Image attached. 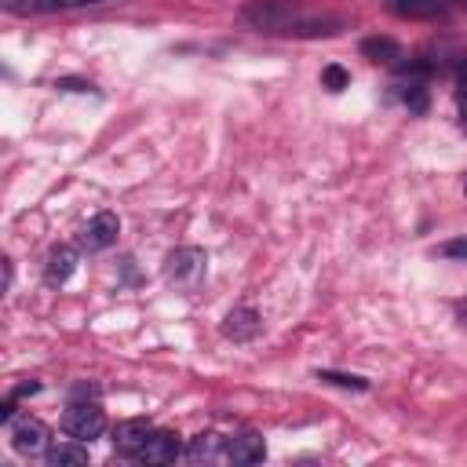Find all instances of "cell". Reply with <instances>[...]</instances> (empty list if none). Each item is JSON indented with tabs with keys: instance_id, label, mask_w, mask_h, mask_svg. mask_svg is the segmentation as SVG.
I'll list each match as a JSON object with an SVG mask.
<instances>
[{
	"instance_id": "6da1fadb",
	"label": "cell",
	"mask_w": 467,
	"mask_h": 467,
	"mask_svg": "<svg viewBox=\"0 0 467 467\" xmlns=\"http://www.w3.org/2000/svg\"><path fill=\"white\" fill-rule=\"evenodd\" d=\"M62 431L77 441H91L106 431V412L95 405V401H73L66 412H62Z\"/></svg>"
},
{
	"instance_id": "7a4b0ae2",
	"label": "cell",
	"mask_w": 467,
	"mask_h": 467,
	"mask_svg": "<svg viewBox=\"0 0 467 467\" xmlns=\"http://www.w3.org/2000/svg\"><path fill=\"white\" fill-rule=\"evenodd\" d=\"M204 266H208V255L201 248H175L168 259H164V277L171 285H182V288H193L201 277H204Z\"/></svg>"
},
{
	"instance_id": "3957f363",
	"label": "cell",
	"mask_w": 467,
	"mask_h": 467,
	"mask_svg": "<svg viewBox=\"0 0 467 467\" xmlns=\"http://www.w3.org/2000/svg\"><path fill=\"white\" fill-rule=\"evenodd\" d=\"M179 452H182V441H179L175 431H150L146 441H142V449L135 452V460L161 467V463H175Z\"/></svg>"
},
{
	"instance_id": "277c9868",
	"label": "cell",
	"mask_w": 467,
	"mask_h": 467,
	"mask_svg": "<svg viewBox=\"0 0 467 467\" xmlns=\"http://www.w3.org/2000/svg\"><path fill=\"white\" fill-rule=\"evenodd\" d=\"M117 234H120V219H117L113 212H99V215H91L88 226L80 230V248L102 252V248H109V244L117 241Z\"/></svg>"
},
{
	"instance_id": "5b68a950",
	"label": "cell",
	"mask_w": 467,
	"mask_h": 467,
	"mask_svg": "<svg viewBox=\"0 0 467 467\" xmlns=\"http://www.w3.org/2000/svg\"><path fill=\"white\" fill-rule=\"evenodd\" d=\"M11 445L18 452H47V427L36 416H18L11 420Z\"/></svg>"
},
{
	"instance_id": "8992f818",
	"label": "cell",
	"mask_w": 467,
	"mask_h": 467,
	"mask_svg": "<svg viewBox=\"0 0 467 467\" xmlns=\"http://www.w3.org/2000/svg\"><path fill=\"white\" fill-rule=\"evenodd\" d=\"M259 332H263V317H259V310H252V306H237V310H230V314L223 317V336L234 339V343H248V339H255Z\"/></svg>"
},
{
	"instance_id": "52a82bcc",
	"label": "cell",
	"mask_w": 467,
	"mask_h": 467,
	"mask_svg": "<svg viewBox=\"0 0 467 467\" xmlns=\"http://www.w3.org/2000/svg\"><path fill=\"white\" fill-rule=\"evenodd\" d=\"M387 7L409 22H431V18H441L449 11L445 0H387Z\"/></svg>"
},
{
	"instance_id": "ba28073f",
	"label": "cell",
	"mask_w": 467,
	"mask_h": 467,
	"mask_svg": "<svg viewBox=\"0 0 467 467\" xmlns=\"http://www.w3.org/2000/svg\"><path fill=\"white\" fill-rule=\"evenodd\" d=\"M150 431H153V427H150L146 420H124V423L113 427V449L124 452V456H135V452L142 449V441H146Z\"/></svg>"
},
{
	"instance_id": "9c48e42d",
	"label": "cell",
	"mask_w": 467,
	"mask_h": 467,
	"mask_svg": "<svg viewBox=\"0 0 467 467\" xmlns=\"http://www.w3.org/2000/svg\"><path fill=\"white\" fill-rule=\"evenodd\" d=\"M73 270H77V252H73L69 244H58V248H51V255H47L44 281H47V285H66V281L73 277Z\"/></svg>"
},
{
	"instance_id": "30bf717a",
	"label": "cell",
	"mask_w": 467,
	"mask_h": 467,
	"mask_svg": "<svg viewBox=\"0 0 467 467\" xmlns=\"http://www.w3.org/2000/svg\"><path fill=\"white\" fill-rule=\"evenodd\" d=\"M226 456L234 463H263L266 460V441L259 434H237L230 445H226Z\"/></svg>"
},
{
	"instance_id": "8fae6325",
	"label": "cell",
	"mask_w": 467,
	"mask_h": 467,
	"mask_svg": "<svg viewBox=\"0 0 467 467\" xmlns=\"http://www.w3.org/2000/svg\"><path fill=\"white\" fill-rule=\"evenodd\" d=\"M361 55L368 58V62H398L401 58V44L394 40V36H365L361 40Z\"/></svg>"
},
{
	"instance_id": "7c38bea8",
	"label": "cell",
	"mask_w": 467,
	"mask_h": 467,
	"mask_svg": "<svg viewBox=\"0 0 467 467\" xmlns=\"http://www.w3.org/2000/svg\"><path fill=\"white\" fill-rule=\"evenodd\" d=\"M186 456H190L193 463H201V460H219V456H226V449H223V438H219V434L201 431L197 438H190Z\"/></svg>"
},
{
	"instance_id": "4fadbf2b",
	"label": "cell",
	"mask_w": 467,
	"mask_h": 467,
	"mask_svg": "<svg viewBox=\"0 0 467 467\" xmlns=\"http://www.w3.org/2000/svg\"><path fill=\"white\" fill-rule=\"evenodd\" d=\"M44 460L51 463V467H69V463H88V449L73 438V441H55V445H47V452H44Z\"/></svg>"
},
{
	"instance_id": "5bb4252c",
	"label": "cell",
	"mask_w": 467,
	"mask_h": 467,
	"mask_svg": "<svg viewBox=\"0 0 467 467\" xmlns=\"http://www.w3.org/2000/svg\"><path fill=\"white\" fill-rule=\"evenodd\" d=\"M317 379L336 383V387H347V390H368V379L365 376H347V372H332V368H321Z\"/></svg>"
},
{
	"instance_id": "9a60e30c",
	"label": "cell",
	"mask_w": 467,
	"mask_h": 467,
	"mask_svg": "<svg viewBox=\"0 0 467 467\" xmlns=\"http://www.w3.org/2000/svg\"><path fill=\"white\" fill-rule=\"evenodd\" d=\"M321 84H325L328 91H343V88L350 84V73H347L339 62H328V66L321 69Z\"/></svg>"
},
{
	"instance_id": "2e32d148",
	"label": "cell",
	"mask_w": 467,
	"mask_h": 467,
	"mask_svg": "<svg viewBox=\"0 0 467 467\" xmlns=\"http://www.w3.org/2000/svg\"><path fill=\"white\" fill-rule=\"evenodd\" d=\"M401 102L412 109V113H427V88L423 84H409L401 91Z\"/></svg>"
},
{
	"instance_id": "e0dca14e",
	"label": "cell",
	"mask_w": 467,
	"mask_h": 467,
	"mask_svg": "<svg viewBox=\"0 0 467 467\" xmlns=\"http://www.w3.org/2000/svg\"><path fill=\"white\" fill-rule=\"evenodd\" d=\"M438 252H441L445 259H463V263H467V237H452V241H445Z\"/></svg>"
},
{
	"instance_id": "ac0fdd59",
	"label": "cell",
	"mask_w": 467,
	"mask_h": 467,
	"mask_svg": "<svg viewBox=\"0 0 467 467\" xmlns=\"http://www.w3.org/2000/svg\"><path fill=\"white\" fill-rule=\"evenodd\" d=\"M456 106H460V117L467 120V69H460V80H456Z\"/></svg>"
},
{
	"instance_id": "d6986e66",
	"label": "cell",
	"mask_w": 467,
	"mask_h": 467,
	"mask_svg": "<svg viewBox=\"0 0 467 467\" xmlns=\"http://www.w3.org/2000/svg\"><path fill=\"white\" fill-rule=\"evenodd\" d=\"M106 0H51V11H66V7H95Z\"/></svg>"
},
{
	"instance_id": "ffe728a7",
	"label": "cell",
	"mask_w": 467,
	"mask_h": 467,
	"mask_svg": "<svg viewBox=\"0 0 467 467\" xmlns=\"http://www.w3.org/2000/svg\"><path fill=\"white\" fill-rule=\"evenodd\" d=\"M55 88H66V91H91V84H88V80H73V77L55 80Z\"/></svg>"
},
{
	"instance_id": "44dd1931",
	"label": "cell",
	"mask_w": 467,
	"mask_h": 467,
	"mask_svg": "<svg viewBox=\"0 0 467 467\" xmlns=\"http://www.w3.org/2000/svg\"><path fill=\"white\" fill-rule=\"evenodd\" d=\"M11 277H15V270H11V259L4 255V292H11Z\"/></svg>"
},
{
	"instance_id": "7402d4cb",
	"label": "cell",
	"mask_w": 467,
	"mask_h": 467,
	"mask_svg": "<svg viewBox=\"0 0 467 467\" xmlns=\"http://www.w3.org/2000/svg\"><path fill=\"white\" fill-rule=\"evenodd\" d=\"M456 321L467 328V299H456Z\"/></svg>"
},
{
	"instance_id": "603a6c76",
	"label": "cell",
	"mask_w": 467,
	"mask_h": 467,
	"mask_svg": "<svg viewBox=\"0 0 467 467\" xmlns=\"http://www.w3.org/2000/svg\"><path fill=\"white\" fill-rule=\"evenodd\" d=\"M463 193H467V182H463Z\"/></svg>"
},
{
	"instance_id": "cb8c5ba5",
	"label": "cell",
	"mask_w": 467,
	"mask_h": 467,
	"mask_svg": "<svg viewBox=\"0 0 467 467\" xmlns=\"http://www.w3.org/2000/svg\"><path fill=\"white\" fill-rule=\"evenodd\" d=\"M460 4H463V7H467V0H460Z\"/></svg>"
}]
</instances>
